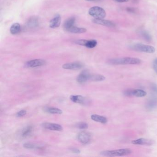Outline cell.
<instances>
[{"label":"cell","mask_w":157,"mask_h":157,"mask_svg":"<svg viewBox=\"0 0 157 157\" xmlns=\"http://www.w3.org/2000/svg\"><path fill=\"white\" fill-rule=\"evenodd\" d=\"M142 61L136 58L125 57L122 58H114L110 60V64L112 65H138L140 64Z\"/></svg>","instance_id":"obj_1"},{"label":"cell","mask_w":157,"mask_h":157,"mask_svg":"<svg viewBox=\"0 0 157 157\" xmlns=\"http://www.w3.org/2000/svg\"><path fill=\"white\" fill-rule=\"evenodd\" d=\"M132 153L131 149H122L114 150L104 151L101 152L100 154L105 157H118L130 155Z\"/></svg>","instance_id":"obj_2"},{"label":"cell","mask_w":157,"mask_h":157,"mask_svg":"<svg viewBox=\"0 0 157 157\" xmlns=\"http://www.w3.org/2000/svg\"><path fill=\"white\" fill-rule=\"evenodd\" d=\"M89 13L91 16L96 19H103L106 16V13L104 9L101 7L95 6L89 9Z\"/></svg>","instance_id":"obj_3"},{"label":"cell","mask_w":157,"mask_h":157,"mask_svg":"<svg viewBox=\"0 0 157 157\" xmlns=\"http://www.w3.org/2000/svg\"><path fill=\"white\" fill-rule=\"evenodd\" d=\"M152 97L147 104V108L150 109L155 108L157 107V85L153 84L152 87Z\"/></svg>","instance_id":"obj_4"},{"label":"cell","mask_w":157,"mask_h":157,"mask_svg":"<svg viewBox=\"0 0 157 157\" xmlns=\"http://www.w3.org/2000/svg\"><path fill=\"white\" fill-rule=\"evenodd\" d=\"M132 49L135 51L143 52L147 53H153L155 51L154 47L152 46L146 45L142 44H137L132 47Z\"/></svg>","instance_id":"obj_5"},{"label":"cell","mask_w":157,"mask_h":157,"mask_svg":"<svg viewBox=\"0 0 157 157\" xmlns=\"http://www.w3.org/2000/svg\"><path fill=\"white\" fill-rule=\"evenodd\" d=\"M124 94L127 96H135L143 97L146 96L147 93L146 91L141 89H128L124 92Z\"/></svg>","instance_id":"obj_6"},{"label":"cell","mask_w":157,"mask_h":157,"mask_svg":"<svg viewBox=\"0 0 157 157\" xmlns=\"http://www.w3.org/2000/svg\"><path fill=\"white\" fill-rule=\"evenodd\" d=\"M77 139L82 144H88L90 142L91 139V135L87 131H82L77 135Z\"/></svg>","instance_id":"obj_7"},{"label":"cell","mask_w":157,"mask_h":157,"mask_svg":"<svg viewBox=\"0 0 157 157\" xmlns=\"http://www.w3.org/2000/svg\"><path fill=\"white\" fill-rule=\"evenodd\" d=\"M91 74L88 70H82L77 78V81L79 84H84L90 80Z\"/></svg>","instance_id":"obj_8"},{"label":"cell","mask_w":157,"mask_h":157,"mask_svg":"<svg viewBox=\"0 0 157 157\" xmlns=\"http://www.w3.org/2000/svg\"><path fill=\"white\" fill-rule=\"evenodd\" d=\"M70 100L74 102L82 105H87L89 103V101L86 98L82 96L81 95H73L70 96Z\"/></svg>","instance_id":"obj_9"},{"label":"cell","mask_w":157,"mask_h":157,"mask_svg":"<svg viewBox=\"0 0 157 157\" xmlns=\"http://www.w3.org/2000/svg\"><path fill=\"white\" fill-rule=\"evenodd\" d=\"M46 64V61L42 59H35L28 61L25 63V66L29 68H35L44 65Z\"/></svg>","instance_id":"obj_10"},{"label":"cell","mask_w":157,"mask_h":157,"mask_svg":"<svg viewBox=\"0 0 157 157\" xmlns=\"http://www.w3.org/2000/svg\"><path fill=\"white\" fill-rule=\"evenodd\" d=\"M42 127L45 129L54 131H61L63 130V128L61 125L58 124L51 123H44L42 125Z\"/></svg>","instance_id":"obj_11"},{"label":"cell","mask_w":157,"mask_h":157,"mask_svg":"<svg viewBox=\"0 0 157 157\" xmlns=\"http://www.w3.org/2000/svg\"><path fill=\"white\" fill-rule=\"evenodd\" d=\"M132 143L134 145L151 146L153 145V144L154 143V141L151 139L142 138H139L137 140H133L132 142Z\"/></svg>","instance_id":"obj_12"},{"label":"cell","mask_w":157,"mask_h":157,"mask_svg":"<svg viewBox=\"0 0 157 157\" xmlns=\"http://www.w3.org/2000/svg\"><path fill=\"white\" fill-rule=\"evenodd\" d=\"M84 66V64L80 62H73L64 64L62 65V68L64 69L78 70L82 68Z\"/></svg>","instance_id":"obj_13"},{"label":"cell","mask_w":157,"mask_h":157,"mask_svg":"<svg viewBox=\"0 0 157 157\" xmlns=\"http://www.w3.org/2000/svg\"><path fill=\"white\" fill-rule=\"evenodd\" d=\"M61 21V17L60 15H55V17L52 18L49 23V26L53 29L56 28L60 26Z\"/></svg>","instance_id":"obj_14"},{"label":"cell","mask_w":157,"mask_h":157,"mask_svg":"<svg viewBox=\"0 0 157 157\" xmlns=\"http://www.w3.org/2000/svg\"><path fill=\"white\" fill-rule=\"evenodd\" d=\"M93 22L95 24H99L101 25L104 26H107V27H114L115 24L111 21L107 20H104V19H96L94 18L93 20Z\"/></svg>","instance_id":"obj_15"},{"label":"cell","mask_w":157,"mask_h":157,"mask_svg":"<svg viewBox=\"0 0 157 157\" xmlns=\"http://www.w3.org/2000/svg\"><path fill=\"white\" fill-rule=\"evenodd\" d=\"M75 21H76V18L75 17H72L68 18L67 20H65V22H64V29L67 31L70 28L75 26Z\"/></svg>","instance_id":"obj_16"},{"label":"cell","mask_w":157,"mask_h":157,"mask_svg":"<svg viewBox=\"0 0 157 157\" xmlns=\"http://www.w3.org/2000/svg\"><path fill=\"white\" fill-rule=\"evenodd\" d=\"M91 118L94 121L100 123L101 124H105L107 122V118L106 117L101 115L93 114L91 115Z\"/></svg>","instance_id":"obj_17"},{"label":"cell","mask_w":157,"mask_h":157,"mask_svg":"<svg viewBox=\"0 0 157 157\" xmlns=\"http://www.w3.org/2000/svg\"><path fill=\"white\" fill-rule=\"evenodd\" d=\"M39 24L38 20L36 17H32L29 19L27 25L30 28H35L38 26Z\"/></svg>","instance_id":"obj_18"},{"label":"cell","mask_w":157,"mask_h":157,"mask_svg":"<svg viewBox=\"0 0 157 157\" xmlns=\"http://www.w3.org/2000/svg\"><path fill=\"white\" fill-rule=\"evenodd\" d=\"M23 146L25 149H41L43 147V146L39 144L30 143V142L25 143Z\"/></svg>","instance_id":"obj_19"},{"label":"cell","mask_w":157,"mask_h":157,"mask_svg":"<svg viewBox=\"0 0 157 157\" xmlns=\"http://www.w3.org/2000/svg\"><path fill=\"white\" fill-rule=\"evenodd\" d=\"M67 31L73 33H83L87 32V29L84 28H80L74 26L68 30Z\"/></svg>","instance_id":"obj_20"},{"label":"cell","mask_w":157,"mask_h":157,"mask_svg":"<svg viewBox=\"0 0 157 157\" xmlns=\"http://www.w3.org/2000/svg\"><path fill=\"white\" fill-rule=\"evenodd\" d=\"M21 31V26L18 23H14L11 25L10 32L13 35H16L19 33Z\"/></svg>","instance_id":"obj_21"},{"label":"cell","mask_w":157,"mask_h":157,"mask_svg":"<svg viewBox=\"0 0 157 157\" xmlns=\"http://www.w3.org/2000/svg\"><path fill=\"white\" fill-rule=\"evenodd\" d=\"M44 111L46 113L54 114H61L62 113V111L60 109L55 107H46Z\"/></svg>","instance_id":"obj_22"},{"label":"cell","mask_w":157,"mask_h":157,"mask_svg":"<svg viewBox=\"0 0 157 157\" xmlns=\"http://www.w3.org/2000/svg\"><path fill=\"white\" fill-rule=\"evenodd\" d=\"M33 130V127L32 126H28L24 128L21 133V136L25 138L29 137L32 134Z\"/></svg>","instance_id":"obj_23"},{"label":"cell","mask_w":157,"mask_h":157,"mask_svg":"<svg viewBox=\"0 0 157 157\" xmlns=\"http://www.w3.org/2000/svg\"><path fill=\"white\" fill-rule=\"evenodd\" d=\"M105 79V77L103 75L98 74H91L90 77V81H92L99 82L102 81Z\"/></svg>","instance_id":"obj_24"},{"label":"cell","mask_w":157,"mask_h":157,"mask_svg":"<svg viewBox=\"0 0 157 157\" xmlns=\"http://www.w3.org/2000/svg\"><path fill=\"white\" fill-rule=\"evenodd\" d=\"M97 42L95 40H86L84 46L89 49H93L96 46Z\"/></svg>","instance_id":"obj_25"},{"label":"cell","mask_w":157,"mask_h":157,"mask_svg":"<svg viewBox=\"0 0 157 157\" xmlns=\"http://www.w3.org/2000/svg\"><path fill=\"white\" fill-rule=\"evenodd\" d=\"M142 36L143 37L145 40L147 41V42H150L152 40V37L150 35L149 32H147L146 31H143L141 33Z\"/></svg>","instance_id":"obj_26"},{"label":"cell","mask_w":157,"mask_h":157,"mask_svg":"<svg viewBox=\"0 0 157 157\" xmlns=\"http://www.w3.org/2000/svg\"><path fill=\"white\" fill-rule=\"evenodd\" d=\"M76 127L80 130H85L88 128V125L85 122H79L76 124Z\"/></svg>","instance_id":"obj_27"},{"label":"cell","mask_w":157,"mask_h":157,"mask_svg":"<svg viewBox=\"0 0 157 157\" xmlns=\"http://www.w3.org/2000/svg\"><path fill=\"white\" fill-rule=\"evenodd\" d=\"M26 114V111L25 110H22L16 113V116L17 117H22L25 116Z\"/></svg>","instance_id":"obj_28"},{"label":"cell","mask_w":157,"mask_h":157,"mask_svg":"<svg viewBox=\"0 0 157 157\" xmlns=\"http://www.w3.org/2000/svg\"><path fill=\"white\" fill-rule=\"evenodd\" d=\"M70 151H72L73 153H75L76 154H79L80 153V151L78 149L76 148H72L70 149Z\"/></svg>","instance_id":"obj_29"},{"label":"cell","mask_w":157,"mask_h":157,"mask_svg":"<svg viewBox=\"0 0 157 157\" xmlns=\"http://www.w3.org/2000/svg\"><path fill=\"white\" fill-rule=\"evenodd\" d=\"M153 68L155 70V72L157 73V58L155 59L153 62Z\"/></svg>","instance_id":"obj_30"},{"label":"cell","mask_w":157,"mask_h":157,"mask_svg":"<svg viewBox=\"0 0 157 157\" xmlns=\"http://www.w3.org/2000/svg\"><path fill=\"white\" fill-rule=\"evenodd\" d=\"M127 11L129 12H131V13H134V11H135V9L133 8H127Z\"/></svg>","instance_id":"obj_31"},{"label":"cell","mask_w":157,"mask_h":157,"mask_svg":"<svg viewBox=\"0 0 157 157\" xmlns=\"http://www.w3.org/2000/svg\"><path fill=\"white\" fill-rule=\"evenodd\" d=\"M115 1L119 2H128L129 0H115Z\"/></svg>","instance_id":"obj_32"},{"label":"cell","mask_w":157,"mask_h":157,"mask_svg":"<svg viewBox=\"0 0 157 157\" xmlns=\"http://www.w3.org/2000/svg\"><path fill=\"white\" fill-rule=\"evenodd\" d=\"M85 1H100L101 0H85Z\"/></svg>","instance_id":"obj_33"}]
</instances>
